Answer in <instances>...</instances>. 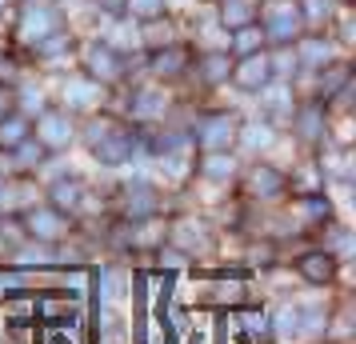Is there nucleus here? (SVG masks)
Segmentation results:
<instances>
[{"label":"nucleus","instance_id":"1","mask_svg":"<svg viewBox=\"0 0 356 344\" xmlns=\"http://www.w3.org/2000/svg\"><path fill=\"white\" fill-rule=\"evenodd\" d=\"M300 28H305V13H300L296 0H268V8H264V36H273V40L284 44Z\"/></svg>","mask_w":356,"mask_h":344},{"label":"nucleus","instance_id":"2","mask_svg":"<svg viewBox=\"0 0 356 344\" xmlns=\"http://www.w3.org/2000/svg\"><path fill=\"white\" fill-rule=\"evenodd\" d=\"M60 28V17L52 13V8H44V4H36V8H29L24 17H20V36L29 40V44H40L44 36H52Z\"/></svg>","mask_w":356,"mask_h":344},{"label":"nucleus","instance_id":"3","mask_svg":"<svg viewBox=\"0 0 356 344\" xmlns=\"http://www.w3.org/2000/svg\"><path fill=\"white\" fill-rule=\"evenodd\" d=\"M36 312H40L52 328H72L84 316L81 304H76V300H65V296H44V300H36Z\"/></svg>","mask_w":356,"mask_h":344},{"label":"nucleus","instance_id":"4","mask_svg":"<svg viewBox=\"0 0 356 344\" xmlns=\"http://www.w3.org/2000/svg\"><path fill=\"white\" fill-rule=\"evenodd\" d=\"M232 132H236V120H232V116H212L209 124L200 129V145L209 148V152L228 148V145H232Z\"/></svg>","mask_w":356,"mask_h":344},{"label":"nucleus","instance_id":"5","mask_svg":"<svg viewBox=\"0 0 356 344\" xmlns=\"http://www.w3.org/2000/svg\"><path fill=\"white\" fill-rule=\"evenodd\" d=\"M65 220H60V213L56 208H33L29 213V232L33 236H44V240H56V236H65Z\"/></svg>","mask_w":356,"mask_h":344},{"label":"nucleus","instance_id":"6","mask_svg":"<svg viewBox=\"0 0 356 344\" xmlns=\"http://www.w3.org/2000/svg\"><path fill=\"white\" fill-rule=\"evenodd\" d=\"M268 76H273V65H268V56H260V52H248L244 65L236 68V84H244V88H260Z\"/></svg>","mask_w":356,"mask_h":344},{"label":"nucleus","instance_id":"7","mask_svg":"<svg viewBox=\"0 0 356 344\" xmlns=\"http://www.w3.org/2000/svg\"><path fill=\"white\" fill-rule=\"evenodd\" d=\"M36 132H40V140L49 148H65L68 140H72V124H68L60 113H49L40 124H36Z\"/></svg>","mask_w":356,"mask_h":344},{"label":"nucleus","instance_id":"8","mask_svg":"<svg viewBox=\"0 0 356 344\" xmlns=\"http://www.w3.org/2000/svg\"><path fill=\"white\" fill-rule=\"evenodd\" d=\"M88 72H92L97 81H113V76H120L116 52L108 49V44H92V49H88Z\"/></svg>","mask_w":356,"mask_h":344},{"label":"nucleus","instance_id":"9","mask_svg":"<svg viewBox=\"0 0 356 344\" xmlns=\"http://www.w3.org/2000/svg\"><path fill=\"white\" fill-rule=\"evenodd\" d=\"M0 316H4L8 325H29V320L36 316V300H33V296H24V293L4 296V304H0Z\"/></svg>","mask_w":356,"mask_h":344},{"label":"nucleus","instance_id":"10","mask_svg":"<svg viewBox=\"0 0 356 344\" xmlns=\"http://www.w3.org/2000/svg\"><path fill=\"white\" fill-rule=\"evenodd\" d=\"M280 188H284V177H280L276 168H268V164L248 172V193H252V197H276Z\"/></svg>","mask_w":356,"mask_h":344},{"label":"nucleus","instance_id":"11","mask_svg":"<svg viewBox=\"0 0 356 344\" xmlns=\"http://www.w3.org/2000/svg\"><path fill=\"white\" fill-rule=\"evenodd\" d=\"M300 272H305V280H312V284H324V280H332V261H328L324 252H305V256H300Z\"/></svg>","mask_w":356,"mask_h":344},{"label":"nucleus","instance_id":"12","mask_svg":"<svg viewBox=\"0 0 356 344\" xmlns=\"http://www.w3.org/2000/svg\"><path fill=\"white\" fill-rule=\"evenodd\" d=\"M220 17H225V24H228V28H244L248 20L257 17V0H225Z\"/></svg>","mask_w":356,"mask_h":344},{"label":"nucleus","instance_id":"13","mask_svg":"<svg viewBox=\"0 0 356 344\" xmlns=\"http://www.w3.org/2000/svg\"><path fill=\"white\" fill-rule=\"evenodd\" d=\"M132 116L136 120H156V116H164V92H140V97L132 100Z\"/></svg>","mask_w":356,"mask_h":344},{"label":"nucleus","instance_id":"14","mask_svg":"<svg viewBox=\"0 0 356 344\" xmlns=\"http://www.w3.org/2000/svg\"><path fill=\"white\" fill-rule=\"evenodd\" d=\"M29 136V120L24 116H0V148H17L20 140Z\"/></svg>","mask_w":356,"mask_h":344},{"label":"nucleus","instance_id":"15","mask_svg":"<svg viewBox=\"0 0 356 344\" xmlns=\"http://www.w3.org/2000/svg\"><path fill=\"white\" fill-rule=\"evenodd\" d=\"M276 332H280V336H300V332H305V309H300V304L280 309V316H276Z\"/></svg>","mask_w":356,"mask_h":344},{"label":"nucleus","instance_id":"16","mask_svg":"<svg viewBox=\"0 0 356 344\" xmlns=\"http://www.w3.org/2000/svg\"><path fill=\"white\" fill-rule=\"evenodd\" d=\"M200 172H204V177H212V181H225V177H232V156H225V152L216 148L212 156H204Z\"/></svg>","mask_w":356,"mask_h":344},{"label":"nucleus","instance_id":"17","mask_svg":"<svg viewBox=\"0 0 356 344\" xmlns=\"http://www.w3.org/2000/svg\"><path fill=\"white\" fill-rule=\"evenodd\" d=\"M65 97H68V104H81V108H88V104L100 97V84H92V81H72Z\"/></svg>","mask_w":356,"mask_h":344},{"label":"nucleus","instance_id":"18","mask_svg":"<svg viewBox=\"0 0 356 344\" xmlns=\"http://www.w3.org/2000/svg\"><path fill=\"white\" fill-rule=\"evenodd\" d=\"M152 68L161 72V76H177L180 68H184V49H168V52H156V60H152Z\"/></svg>","mask_w":356,"mask_h":344},{"label":"nucleus","instance_id":"19","mask_svg":"<svg viewBox=\"0 0 356 344\" xmlns=\"http://www.w3.org/2000/svg\"><path fill=\"white\" fill-rule=\"evenodd\" d=\"M29 288V280H24V272H17V268H0V300L4 296H17Z\"/></svg>","mask_w":356,"mask_h":344},{"label":"nucleus","instance_id":"20","mask_svg":"<svg viewBox=\"0 0 356 344\" xmlns=\"http://www.w3.org/2000/svg\"><path fill=\"white\" fill-rule=\"evenodd\" d=\"M328 56H332V49H328L324 40H305V44H300V60H305V65H328Z\"/></svg>","mask_w":356,"mask_h":344},{"label":"nucleus","instance_id":"21","mask_svg":"<svg viewBox=\"0 0 356 344\" xmlns=\"http://www.w3.org/2000/svg\"><path fill=\"white\" fill-rule=\"evenodd\" d=\"M241 325H244V332H248V336H268V316H264V312H257V309H244L241 312Z\"/></svg>","mask_w":356,"mask_h":344},{"label":"nucleus","instance_id":"22","mask_svg":"<svg viewBox=\"0 0 356 344\" xmlns=\"http://www.w3.org/2000/svg\"><path fill=\"white\" fill-rule=\"evenodd\" d=\"M296 132H300L305 140H316V136H321V108H305V113H300V124H296Z\"/></svg>","mask_w":356,"mask_h":344},{"label":"nucleus","instance_id":"23","mask_svg":"<svg viewBox=\"0 0 356 344\" xmlns=\"http://www.w3.org/2000/svg\"><path fill=\"white\" fill-rule=\"evenodd\" d=\"M260 40H264V33H260V28H248V24H244V33L236 36V40H232V49L241 52V56H248V52H257V49H260Z\"/></svg>","mask_w":356,"mask_h":344},{"label":"nucleus","instance_id":"24","mask_svg":"<svg viewBox=\"0 0 356 344\" xmlns=\"http://www.w3.org/2000/svg\"><path fill=\"white\" fill-rule=\"evenodd\" d=\"M52 200H56V208H72V204L81 200V184H68V181H60L56 188H52Z\"/></svg>","mask_w":356,"mask_h":344},{"label":"nucleus","instance_id":"25","mask_svg":"<svg viewBox=\"0 0 356 344\" xmlns=\"http://www.w3.org/2000/svg\"><path fill=\"white\" fill-rule=\"evenodd\" d=\"M296 216H308V220H328V200H300V204H296Z\"/></svg>","mask_w":356,"mask_h":344},{"label":"nucleus","instance_id":"26","mask_svg":"<svg viewBox=\"0 0 356 344\" xmlns=\"http://www.w3.org/2000/svg\"><path fill=\"white\" fill-rule=\"evenodd\" d=\"M129 4V13H136V17H156L164 8V0H124Z\"/></svg>","mask_w":356,"mask_h":344},{"label":"nucleus","instance_id":"27","mask_svg":"<svg viewBox=\"0 0 356 344\" xmlns=\"http://www.w3.org/2000/svg\"><path fill=\"white\" fill-rule=\"evenodd\" d=\"M204 76H209V81L228 76V56H220V52H216V56H209V60H204Z\"/></svg>","mask_w":356,"mask_h":344},{"label":"nucleus","instance_id":"28","mask_svg":"<svg viewBox=\"0 0 356 344\" xmlns=\"http://www.w3.org/2000/svg\"><path fill=\"white\" fill-rule=\"evenodd\" d=\"M268 140H273V132H268V129H260V124H252V129L244 132V145H248V148H264Z\"/></svg>","mask_w":356,"mask_h":344},{"label":"nucleus","instance_id":"29","mask_svg":"<svg viewBox=\"0 0 356 344\" xmlns=\"http://www.w3.org/2000/svg\"><path fill=\"white\" fill-rule=\"evenodd\" d=\"M40 152H44L40 145H24L20 140V164H40Z\"/></svg>","mask_w":356,"mask_h":344},{"label":"nucleus","instance_id":"30","mask_svg":"<svg viewBox=\"0 0 356 344\" xmlns=\"http://www.w3.org/2000/svg\"><path fill=\"white\" fill-rule=\"evenodd\" d=\"M24 264H52L49 248H24Z\"/></svg>","mask_w":356,"mask_h":344},{"label":"nucleus","instance_id":"31","mask_svg":"<svg viewBox=\"0 0 356 344\" xmlns=\"http://www.w3.org/2000/svg\"><path fill=\"white\" fill-rule=\"evenodd\" d=\"M44 344H76V341L68 336V328H49L44 332Z\"/></svg>","mask_w":356,"mask_h":344},{"label":"nucleus","instance_id":"32","mask_svg":"<svg viewBox=\"0 0 356 344\" xmlns=\"http://www.w3.org/2000/svg\"><path fill=\"white\" fill-rule=\"evenodd\" d=\"M305 4H308V17H312V20L328 17V0H305Z\"/></svg>","mask_w":356,"mask_h":344},{"label":"nucleus","instance_id":"33","mask_svg":"<svg viewBox=\"0 0 356 344\" xmlns=\"http://www.w3.org/2000/svg\"><path fill=\"white\" fill-rule=\"evenodd\" d=\"M8 104H13V97H8V88H0V116L8 113Z\"/></svg>","mask_w":356,"mask_h":344}]
</instances>
